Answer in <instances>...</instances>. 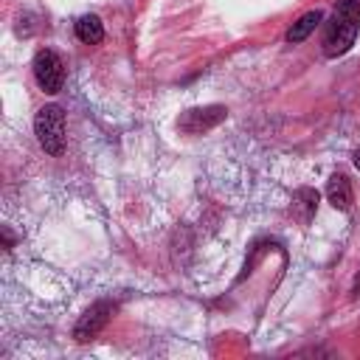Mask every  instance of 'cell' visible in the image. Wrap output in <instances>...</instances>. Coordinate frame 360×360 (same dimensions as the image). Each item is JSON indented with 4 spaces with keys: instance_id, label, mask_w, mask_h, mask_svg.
Returning <instances> with one entry per match:
<instances>
[{
    "instance_id": "obj_1",
    "label": "cell",
    "mask_w": 360,
    "mask_h": 360,
    "mask_svg": "<svg viewBox=\"0 0 360 360\" xmlns=\"http://www.w3.org/2000/svg\"><path fill=\"white\" fill-rule=\"evenodd\" d=\"M357 28H360V0H340L335 6V14L326 25V37H323V53L329 59L343 56L354 39H357Z\"/></svg>"
},
{
    "instance_id": "obj_2",
    "label": "cell",
    "mask_w": 360,
    "mask_h": 360,
    "mask_svg": "<svg viewBox=\"0 0 360 360\" xmlns=\"http://www.w3.org/2000/svg\"><path fill=\"white\" fill-rule=\"evenodd\" d=\"M34 132L48 155L65 152V112L59 104H45L34 118Z\"/></svg>"
},
{
    "instance_id": "obj_3",
    "label": "cell",
    "mask_w": 360,
    "mask_h": 360,
    "mask_svg": "<svg viewBox=\"0 0 360 360\" xmlns=\"http://www.w3.org/2000/svg\"><path fill=\"white\" fill-rule=\"evenodd\" d=\"M34 79L51 96L62 90V84H65V65H62L56 51H51V48L37 51V56H34Z\"/></svg>"
},
{
    "instance_id": "obj_4",
    "label": "cell",
    "mask_w": 360,
    "mask_h": 360,
    "mask_svg": "<svg viewBox=\"0 0 360 360\" xmlns=\"http://www.w3.org/2000/svg\"><path fill=\"white\" fill-rule=\"evenodd\" d=\"M112 312H115V304H110V301H96V304H90V307L82 312V318L76 321V326H73V338H76L79 343L93 340V338L110 323Z\"/></svg>"
},
{
    "instance_id": "obj_5",
    "label": "cell",
    "mask_w": 360,
    "mask_h": 360,
    "mask_svg": "<svg viewBox=\"0 0 360 360\" xmlns=\"http://www.w3.org/2000/svg\"><path fill=\"white\" fill-rule=\"evenodd\" d=\"M225 115H228V110H225L222 104L194 107V110H186V112L180 115L177 127H180L183 132H188V135H200V132H205V129L217 127L219 121H225Z\"/></svg>"
},
{
    "instance_id": "obj_6",
    "label": "cell",
    "mask_w": 360,
    "mask_h": 360,
    "mask_svg": "<svg viewBox=\"0 0 360 360\" xmlns=\"http://www.w3.org/2000/svg\"><path fill=\"white\" fill-rule=\"evenodd\" d=\"M326 200H329L332 208H338V211H349V208H352L354 194H352V183H349L346 174L338 172V174L329 177V183H326Z\"/></svg>"
},
{
    "instance_id": "obj_7",
    "label": "cell",
    "mask_w": 360,
    "mask_h": 360,
    "mask_svg": "<svg viewBox=\"0 0 360 360\" xmlns=\"http://www.w3.org/2000/svg\"><path fill=\"white\" fill-rule=\"evenodd\" d=\"M321 20H323V14H321L318 8H315V11H307V14H301V17H298V20L290 25V31H287V37H284V39H287L290 45H295V42H304V39H307V37H309V34H312L318 25H321Z\"/></svg>"
},
{
    "instance_id": "obj_8",
    "label": "cell",
    "mask_w": 360,
    "mask_h": 360,
    "mask_svg": "<svg viewBox=\"0 0 360 360\" xmlns=\"http://www.w3.org/2000/svg\"><path fill=\"white\" fill-rule=\"evenodd\" d=\"M76 37H79L82 42H87V45L101 42V39H104V25H101V20H98L96 14L79 17V20H76Z\"/></svg>"
},
{
    "instance_id": "obj_9",
    "label": "cell",
    "mask_w": 360,
    "mask_h": 360,
    "mask_svg": "<svg viewBox=\"0 0 360 360\" xmlns=\"http://www.w3.org/2000/svg\"><path fill=\"white\" fill-rule=\"evenodd\" d=\"M295 205H301V208H307V222H309V217H312V211H315V205H318V191H312V188H301L298 194H295ZM292 205V208H295Z\"/></svg>"
},
{
    "instance_id": "obj_10",
    "label": "cell",
    "mask_w": 360,
    "mask_h": 360,
    "mask_svg": "<svg viewBox=\"0 0 360 360\" xmlns=\"http://www.w3.org/2000/svg\"><path fill=\"white\" fill-rule=\"evenodd\" d=\"M352 160H354V166L360 169V149H354V155H352Z\"/></svg>"
}]
</instances>
